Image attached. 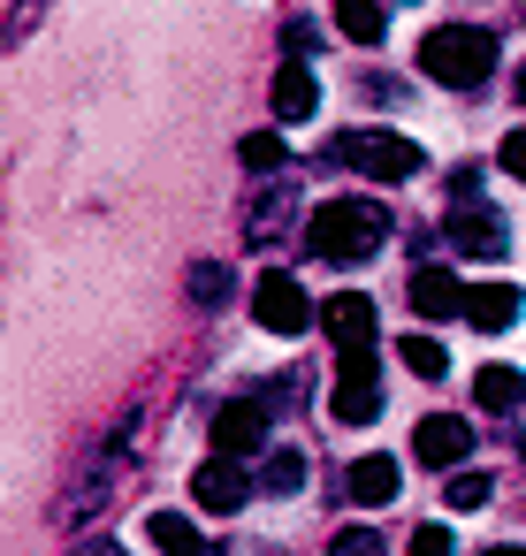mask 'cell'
I'll return each mask as SVG.
<instances>
[{
	"label": "cell",
	"instance_id": "6da1fadb",
	"mask_svg": "<svg viewBox=\"0 0 526 556\" xmlns=\"http://www.w3.org/2000/svg\"><path fill=\"white\" fill-rule=\"evenodd\" d=\"M381 244H389V214L374 199H328V206H313V229H305L313 260L351 267V260H374Z\"/></svg>",
	"mask_w": 526,
	"mask_h": 556
},
{
	"label": "cell",
	"instance_id": "7a4b0ae2",
	"mask_svg": "<svg viewBox=\"0 0 526 556\" xmlns=\"http://www.w3.org/2000/svg\"><path fill=\"white\" fill-rule=\"evenodd\" d=\"M419 70L435 85H450V92H473V85L496 77V39L480 24H442V31L419 39Z\"/></svg>",
	"mask_w": 526,
	"mask_h": 556
},
{
	"label": "cell",
	"instance_id": "3957f363",
	"mask_svg": "<svg viewBox=\"0 0 526 556\" xmlns=\"http://www.w3.org/2000/svg\"><path fill=\"white\" fill-rule=\"evenodd\" d=\"M321 161H343V168H359L374 184H412L419 176V146L412 138H389V130H336Z\"/></svg>",
	"mask_w": 526,
	"mask_h": 556
},
{
	"label": "cell",
	"instance_id": "277c9868",
	"mask_svg": "<svg viewBox=\"0 0 526 556\" xmlns=\"http://www.w3.org/2000/svg\"><path fill=\"white\" fill-rule=\"evenodd\" d=\"M252 320H260V328H275V336H305L321 313H313L305 282H290V275H267V282L252 290Z\"/></svg>",
	"mask_w": 526,
	"mask_h": 556
},
{
	"label": "cell",
	"instance_id": "5b68a950",
	"mask_svg": "<svg viewBox=\"0 0 526 556\" xmlns=\"http://www.w3.org/2000/svg\"><path fill=\"white\" fill-rule=\"evenodd\" d=\"M442 229H450V244L465 252V260H503L511 252V222L503 214H488V206H458V214H442Z\"/></svg>",
	"mask_w": 526,
	"mask_h": 556
},
{
	"label": "cell",
	"instance_id": "8992f818",
	"mask_svg": "<svg viewBox=\"0 0 526 556\" xmlns=\"http://www.w3.org/2000/svg\"><path fill=\"white\" fill-rule=\"evenodd\" d=\"M206 442H214V457H252V450H267V404H252V396L222 404L214 427H206Z\"/></svg>",
	"mask_w": 526,
	"mask_h": 556
},
{
	"label": "cell",
	"instance_id": "52a82bcc",
	"mask_svg": "<svg viewBox=\"0 0 526 556\" xmlns=\"http://www.w3.org/2000/svg\"><path fill=\"white\" fill-rule=\"evenodd\" d=\"M412 457L450 472V465H465V457H473V427H465V419H450V412H427V419L412 427Z\"/></svg>",
	"mask_w": 526,
	"mask_h": 556
},
{
	"label": "cell",
	"instance_id": "ba28073f",
	"mask_svg": "<svg viewBox=\"0 0 526 556\" xmlns=\"http://www.w3.org/2000/svg\"><path fill=\"white\" fill-rule=\"evenodd\" d=\"M191 503L229 518V510H245V503H252V472H245L237 457H214V465H199V472H191Z\"/></svg>",
	"mask_w": 526,
	"mask_h": 556
},
{
	"label": "cell",
	"instance_id": "9c48e42d",
	"mask_svg": "<svg viewBox=\"0 0 526 556\" xmlns=\"http://www.w3.org/2000/svg\"><path fill=\"white\" fill-rule=\"evenodd\" d=\"M465 290H473V282H458L450 267H419V275L404 282V298H412L419 320H458V313H465Z\"/></svg>",
	"mask_w": 526,
	"mask_h": 556
},
{
	"label": "cell",
	"instance_id": "30bf717a",
	"mask_svg": "<svg viewBox=\"0 0 526 556\" xmlns=\"http://www.w3.org/2000/svg\"><path fill=\"white\" fill-rule=\"evenodd\" d=\"M518 305H526L518 282H473V290H465V320H473L480 336H503V328L518 320Z\"/></svg>",
	"mask_w": 526,
	"mask_h": 556
},
{
	"label": "cell",
	"instance_id": "8fae6325",
	"mask_svg": "<svg viewBox=\"0 0 526 556\" xmlns=\"http://www.w3.org/2000/svg\"><path fill=\"white\" fill-rule=\"evenodd\" d=\"M321 328H328V343H336V351H359V343H374V298H359V290L328 298Z\"/></svg>",
	"mask_w": 526,
	"mask_h": 556
},
{
	"label": "cell",
	"instance_id": "7c38bea8",
	"mask_svg": "<svg viewBox=\"0 0 526 556\" xmlns=\"http://www.w3.org/2000/svg\"><path fill=\"white\" fill-rule=\"evenodd\" d=\"M397 488H404V465L397 457H351V503H366V510H381V503H397Z\"/></svg>",
	"mask_w": 526,
	"mask_h": 556
},
{
	"label": "cell",
	"instance_id": "4fadbf2b",
	"mask_svg": "<svg viewBox=\"0 0 526 556\" xmlns=\"http://www.w3.org/2000/svg\"><path fill=\"white\" fill-rule=\"evenodd\" d=\"M313 108H321V85H313L305 62H290V70L275 77V123H305Z\"/></svg>",
	"mask_w": 526,
	"mask_h": 556
},
{
	"label": "cell",
	"instance_id": "5bb4252c",
	"mask_svg": "<svg viewBox=\"0 0 526 556\" xmlns=\"http://www.w3.org/2000/svg\"><path fill=\"white\" fill-rule=\"evenodd\" d=\"M473 396H480L488 412L511 419V412L526 404V374H518V366H480V374H473Z\"/></svg>",
	"mask_w": 526,
	"mask_h": 556
},
{
	"label": "cell",
	"instance_id": "9a60e30c",
	"mask_svg": "<svg viewBox=\"0 0 526 556\" xmlns=\"http://www.w3.org/2000/svg\"><path fill=\"white\" fill-rule=\"evenodd\" d=\"M146 533H153L168 556H214V548H206V533H199L184 510H153V518H146Z\"/></svg>",
	"mask_w": 526,
	"mask_h": 556
},
{
	"label": "cell",
	"instance_id": "2e32d148",
	"mask_svg": "<svg viewBox=\"0 0 526 556\" xmlns=\"http://www.w3.org/2000/svg\"><path fill=\"white\" fill-rule=\"evenodd\" d=\"M328 412H336L343 427H366V419L381 412V389H374V381H336V396H328Z\"/></svg>",
	"mask_w": 526,
	"mask_h": 556
},
{
	"label": "cell",
	"instance_id": "e0dca14e",
	"mask_svg": "<svg viewBox=\"0 0 526 556\" xmlns=\"http://www.w3.org/2000/svg\"><path fill=\"white\" fill-rule=\"evenodd\" d=\"M336 24H343V39L374 47L381 39V0H336Z\"/></svg>",
	"mask_w": 526,
	"mask_h": 556
},
{
	"label": "cell",
	"instance_id": "ac0fdd59",
	"mask_svg": "<svg viewBox=\"0 0 526 556\" xmlns=\"http://www.w3.org/2000/svg\"><path fill=\"white\" fill-rule=\"evenodd\" d=\"M397 351H404V366H412L419 381H442V374H450V351H442L435 336H404Z\"/></svg>",
	"mask_w": 526,
	"mask_h": 556
},
{
	"label": "cell",
	"instance_id": "d6986e66",
	"mask_svg": "<svg viewBox=\"0 0 526 556\" xmlns=\"http://www.w3.org/2000/svg\"><path fill=\"white\" fill-rule=\"evenodd\" d=\"M237 153H245V168H260V176H275V168H283V161H290V153H283V138H275V130H252V138H245V146H237Z\"/></svg>",
	"mask_w": 526,
	"mask_h": 556
},
{
	"label": "cell",
	"instance_id": "ffe728a7",
	"mask_svg": "<svg viewBox=\"0 0 526 556\" xmlns=\"http://www.w3.org/2000/svg\"><path fill=\"white\" fill-rule=\"evenodd\" d=\"M267 488H275V495H298V488H305V457H298V450H275V457H267Z\"/></svg>",
	"mask_w": 526,
	"mask_h": 556
},
{
	"label": "cell",
	"instance_id": "44dd1931",
	"mask_svg": "<svg viewBox=\"0 0 526 556\" xmlns=\"http://www.w3.org/2000/svg\"><path fill=\"white\" fill-rule=\"evenodd\" d=\"M374 374H381L374 343H359V351H336V381H374Z\"/></svg>",
	"mask_w": 526,
	"mask_h": 556
},
{
	"label": "cell",
	"instance_id": "7402d4cb",
	"mask_svg": "<svg viewBox=\"0 0 526 556\" xmlns=\"http://www.w3.org/2000/svg\"><path fill=\"white\" fill-rule=\"evenodd\" d=\"M328 556H381V533H374V526H343V533L328 541Z\"/></svg>",
	"mask_w": 526,
	"mask_h": 556
},
{
	"label": "cell",
	"instance_id": "603a6c76",
	"mask_svg": "<svg viewBox=\"0 0 526 556\" xmlns=\"http://www.w3.org/2000/svg\"><path fill=\"white\" fill-rule=\"evenodd\" d=\"M488 503V472H458L450 480V510H480Z\"/></svg>",
	"mask_w": 526,
	"mask_h": 556
},
{
	"label": "cell",
	"instance_id": "cb8c5ba5",
	"mask_svg": "<svg viewBox=\"0 0 526 556\" xmlns=\"http://www.w3.org/2000/svg\"><path fill=\"white\" fill-rule=\"evenodd\" d=\"M191 298H199V305H222V298H229V275H222V267H191Z\"/></svg>",
	"mask_w": 526,
	"mask_h": 556
},
{
	"label": "cell",
	"instance_id": "d4e9b609",
	"mask_svg": "<svg viewBox=\"0 0 526 556\" xmlns=\"http://www.w3.org/2000/svg\"><path fill=\"white\" fill-rule=\"evenodd\" d=\"M458 548V526H419L412 533V556H450Z\"/></svg>",
	"mask_w": 526,
	"mask_h": 556
},
{
	"label": "cell",
	"instance_id": "484cf974",
	"mask_svg": "<svg viewBox=\"0 0 526 556\" xmlns=\"http://www.w3.org/2000/svg\"><path fill=\"white\" fill-rule=\"evenodd\" d=\"M283 47H290V62H305V54H321V31H313V24H290Z\"/></svg>",
	"mask_w": 526,
	"mask_h": 556
},
{
	"label": "cell",
	"instance_id": "4316f807",
	"mask_svg": "<svg viewBox=\"0 0 526 556\" xmlns=\"http://www.w3.org/2000/svg\"><path fill=\"white\" fill-rule=\"evenodd\" d=\"M496 161H503V176H518V184H526V130H511V138H503V153H496Z\"/></svg>",
	"mask_w": 526,
	"mask_h": 556
},
{
	"label": "cell",
	"instance_id": "83f0119b",
	"mask_svg": "<svg viewBox=\"0 0 526 556\" xmlns=\"http://www.w3.org/2000/svg\"><path fill=\"white\" fill-rule=\"evenodd\" d=\"M70 556H123V548H115V541H100V533H92V541H77V548H70Z\"/></svg>",
	"mask_w": 526,
	"mask_h": 556
},
{
	"label": "cell",
	"instance_id": "f1b7e54d",
	"mask_svg": "<svg viewBox=\"0 0 526 556\" xmlns=\"http://www.w3.org/2000/svg\"><path fill=\"white\" fill-rule=\"evenodd\" d=\"M488 556H526V548H518V541H496V548H488Z\"/></svg>",
	"mask_w": 526,
	"mask_h": 556
},
{
	"label": "cell",
	"instance_id": "f546056e",
	"mask_svg": "<svg viewBox=\"0 0 526 556\" xmlns=\"http://www.w3.org/2000/svg\"><path fill=\"white\" fill-rule=\"evenodd\" d=\"M511 92H518V100H526V62H518V77H511Z\"/></svg>",
	"mask_w": 526,
	"mask_h": 556
}]
</instances>
